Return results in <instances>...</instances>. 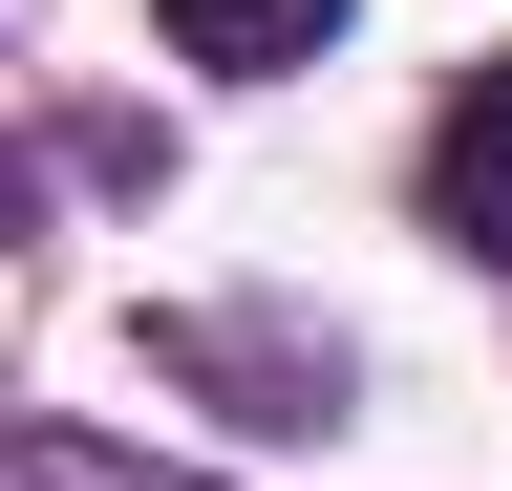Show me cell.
Returning a JSON list of instances; mask_svg holds the SVG:
<instances>
[{
	"mask_svg": "<svg viewBox=\"0 0 512 491\" xmlns=\"http://www.w3.org/2000/svg\"><path fill=\"white\" fill-rule=\"evenodd\" d=\"M427 235H470V257H512V65L427 129Z\"/></svg>",
	"mask_w": 512,
	"mask_h": 491,
	"instance_id": "1",
	"label": "cell"
},
{
	"mask_svg": "<svg viewBox=\"0 0 512 491\" xmlns=\"http://www.w3.org/2000/svg\"><path fill=\"white\" fill-rule=\"evenodd\" d=\"M150 22H171V65L278 86V65H320V43H342V0H150Z\"/></svg>",
	"mask_w": 512,
	"mask_h": 491,
	"instance_id": "2",
	"label": "cell"
},
{
	"mask_svg": "<svg viewBox=\"0 0 512 491\" xmlns=\"http://www.w3.org/2000/svg\"><path fill=\"white\" fill-rule=\"evenodd\" d=\"M0 491H192V470L107 449V427H0Z\"/></svg>",
	"mask_w": 512,
	"mask_h": 491,
	"instance_id": "3",
	"label": "cell"
},
{
	"mask_svg": "<svg viewBox=\"0 0 512 491\" xmlns=\"http://www.w3.org/2000/svg\"><path fill=\"white\" fill-rule=\"evenodd\" d=\"M22 214H43V171H22V150H0V235H22Z\"/></svg>",
	"mask_w": 512,
	"mask_h": 491,
	"instance_id": "4",
	"label": "cell"
}]
</instances>
